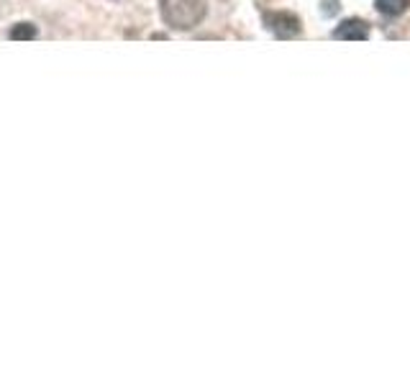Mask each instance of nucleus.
<instances>
[{
	"label": "nucleus",
	"mask_w": 410,
	"mask_h": 384,
	"mask_svg": "<svg viewBox=\"0 0 410 384\" xmlns=\"http://www.w3.org/2000/svg\"><path fill=\"white\" fill-rule=\"evenodd\" d=\"M162 18L167 26L177 31H190L205 18V0H159Z\"/></svg>",
	"instance_id": "f257e3e1"
},
{
	"label": "nucleus",
	"mask_w": 410,
	"mask_h": 384,
	"mask_svg": "<svg viewBox=\"0 0 410 384\" xmlns=\"http://www.w3.org/2000/svg\"><path fill=\"white\" fill-rule=\"evenodd\" d=\"M264 23L267 29L280 39H290L300 34V18L295 13H287V11H275V13H264Z\"/></svg>",
	"instance_id": "f03ea898"
},
{
	"label": "nucleus",
	"mask_w": 410,
	"mask_h": 384,
	"mask_svg": "<svg viewBox=\"0 0 410 384\" xmlns=\"http://www.w3.org/2000/svg\"><path fill=\"white\" fill-rule=\"evenodd\" d=\"M331 36L341 39V41H364V39H369V26L362 18H349L341 26H336V31Z\"/></svg>",
	"instance_id": "7ed1b4c3"
},
{
	"label": "nucleus",
	"mask_w": 410,
	"mask_h": 384,
	"mask_svg": "<svg viewBox=\"0 0 410 384\" xmlns=\"http://www.w3.org/2000/svg\"><path fill=\"white\" fill-rule=\"evenodd\" d=\"M382 15H403L410 8V0H374Z\"/></svg>",
	"instance_id": "20e7f679"
},
{
	"label": "nucleus",
	"mask_w": 410,
	"mask_h": 384,
	"mask_svg": "<svg viewBox=\"0 0 410 384\" xmlns=\"http://www.w3.org/2000/svg\"><path fill=\"white\" fill-rule=\"evenodd\" d=\"M39 36V31L34 23H15L13 29H11V39L13 41H34Z\"/></svg>",
	"instance_id": "39448f33"
},
{
	"label": "nucleus",
	"mask_w": 410,
	"mask_h": 384,
	"mask_svg": "<svg viewBox=\"0 0 410 384\" xmlns=\"http://www.w3.org/2000/svg\"><path fill=\"white\" fill-rule=\"evenodd\" d=\"M323 15H334V13H339L341 11V6H339V0H323Z\"/></svg>",
	"instance_id": "423d86ee"
}]
</instances>
